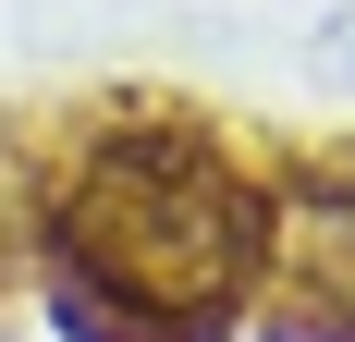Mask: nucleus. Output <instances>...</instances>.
I'll list each match as a JSON object with an SVG mask.
<instances>
[{
  "label": "nucleus",
  "mask_w": 355,
  "mask_h": 342,
  "mask_svg": "<svg viewBox=\"0 0 355 342\" xmlns=\"http://www.w3.org/2000/svg\"><path fill=\"white\" fill-rule=\"evenodd\" d=\"M306 73H319V86H343V98H355V0H343V12H319V25H306Z\"/></svg>",
  "instance_id": "obj_4"
},
{
  "label": "nucleus",
  "mask_w": 355,
  "mask_h": 342,
  "mask_svg": "<svg viewBox=\"0 0 355 342\" xmlns=\"http://www.w3.org/2000/svg\"><path fill=\"white\" fill-rule=\"evenodd\" d=\"M270 257L306 294V318H331L355 342V159H319L270 196Z\"/></svg>",
  "instance_id": "obj_2"
},
{
  "label": "nucleus",
  "mask_w": 355,
  "mask_h": 342,
  "mask_svg": "<svg viewBox=\"0 0 355 342\" xmlns=\"http://www.w3.org/2000/svg\"><path fill=\"white\" fill-rule=\"evenodd\" d=\"M37 233H49L62 294L184 342H220L233 294L270 269V196L196 123H123V135L73 147L37 196Z\"/></svg>",
  "instance_id": "obj_1"
},
{
  "label": "nucleus",
  "mask_w": 355,
  "mask_h": 342,
  "mask_svg": "<svg viewBox=\"0 0 355 342\" xmlns=\"http://www.w3.org/2000/svg\"><path fill=\"white\" fill-rule=\"evenodd\" d=\"M49 318H62V342H184V330H147V318H123V306H86L62 281H49Z\"/></svg>",
  "instance_id": "obj_3"
}]
</instances>
